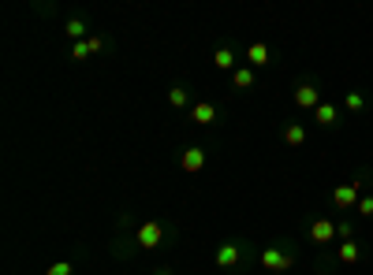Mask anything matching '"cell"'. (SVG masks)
Returning <instances> with one entry per match:
<instances>
[{"mask_svg": "<svg viewBox=\"0 0 373 275\" xmlns=\"http://www.w3.org/2000/svg\"><path fill=\"white\" fill-rule=\"evenodd\" d=\"M250 261H258V253H254L250 242H221L213 250V264L224 268V272H239V268H247Z\"/></svg>", "mask_w": 373, "mask_h": 275, "instance_id": "obj_1", "label": "cell"}, {"mask_svg": "<svg viewBox=\"0 0 373 275\" xmlns=\"http://www.w3.org/2000/svg\"><path fill=\"white\" fill-rule=\"evenodd\" d=\"M366 182H370V168H362L351 182H340V186L332 190V208H340L343 216H347L351 208H359V201H362V190H366Z\"/></svg>", "mask_w": 373, "mask_h": 275, "instance_id": "obj_2", "label": "cell"}, {"mask_svg": "<svg viewBox=\"0 0 373 275\" xmlns=\"http://www.w3.org/2000/svg\"><path fill=\"white\" fill-rule=\"evenodd\" d=\"M258 264L265 272H288V268H295V250L291 245H284V242H272V245H265V250L258 253Z\"/></svg>", "mask_w": 373, "mask_h": 275, "instance_id": "obj_3", "label": "cell"}, {"mask_svg": "<svg viewBox=\"0 0 373 275\" xmlns=\"http://www.w3.org/2000/svg\"><path fill=\"white\" fill-rule=\"evenodd\" d=\"M321 86H314V82H299L295 89H291V104L299 108V112H317V104H321Z\"/></svg>", "mask_w": 373, "mask_h": 275, "instance_id": "obj_4", "label": "cell"}, {"mask_svg": "<svg viewBox=\"0 0 373 275\" xmlns=\"http://www.w3.org/2000/svg\"><path fill=\"white\" fill-rule=\"evenodd\" d=\"M306 238H310L314 245L336 242V219H332V216H314L310 223H306Z\"/></svg>", "mask_w": 373, "mask_h": 275, "instance_id": "obj_5", "label": "cell"}, {"mask_svg": "<svg viewBox=\"0 0 373 275\" xmlns=\"http://www.w3.org/2000/svg\"><path fill=\"white\" fill-rule=\"evenodd\" d=\"M134 242H139L142 250H157V245L165 242V223H161V219H145L139 227V234H134Z\"/></svg>", "mask_w": 373, "mask_h": 275, "instance_id": "obj_6", "label": "cell"}, {"mask_svg": "<svg viewBox=\"0 0 373 275\" xmlns=\"http://www.w3.org/2000/svg\"><path fill=\"white\" fill-rule=\"evenodd\" d=\"M205 149H202V145H187V149H183V157H179V168H183L187 171V175H194V171H202L205 168Z\"/></svg>", "mask_w": 373, "mask_h": 275, "instance_id": "obj_7", "label": "cell"}, {"mask_svg": "<svg viewBox=\"0 0 373 275\" xmlns=\"http://www.w3.org/2000/svg\"><path fill=\"white\" fill-rule=\"evenodd\" d=\"M269 63H272V49H269V45H261V41H254L247 49V67L258 71V67H269Z\"/></svg>", "mask_w": 373, "mask_h": 275, "instance_id": "obj_8", "label": "cell"}, {"mask_svg": "<svg viewBox=\"0 0 373 275\" xmlns=\"http://www.w3.org/2000/svg\"><path fill=\"white\" fill-rule=\"evenodd\" d=\"M190 123H198V126L216 123V104H209V100H198V104H190Z\"/></svg>", "mask_w": 373, "mask_h": 275, "instance_id": "obj_9", "label": "cell"}, {"mask_svg": "<svg viewBox=\"0 0 373 275\" xmlns=\"http://www.w3.org/2000/svg\"><path fill=\"white\" fill-rule=\"evenodd\" d=\"M336 261H340V264H351V268H354V264L362 261V245H359V238H351V242H340V245H336Z\"/></svg>", "mask_w": 373, "mask_h": 275, "instance_id": "obj_10", "label": "cell"}, {"mask_svg": "<svg viewBox=\"0 0 373 275\" xmlns=\"http://www.w3.org/2000/svg\"><path fill=\"white\" fill-rule=\"evenodd\" d=\"M314 119L321 126H336V123H340V108H336L332 100H321V104H317V112H314Z\"/></svg>", "mask_w": 373, "mask_h": 275, "instance_id": "obj_11", "label": "cell"}, {"mask_svg": "<svg viewBox=\"0 0 373 275\" xmlns=\"http://www.w3.org/2000/svg\"><path fill=\"white\" fill-rule=\"evenodd\" d=\"M366 104H370V100H366L362 89H347V94H343V108H347L351 116H362V112H366Z\"/></svg>", "mask_w": 373, "mask_h": 275, "instance_id": "obj_12", "label": "cell"}, {"mask_svg": "<svg viewBox=\"0 0 373 275\" xmlns=\"http://www.w3.org/2000/svg\"><path fill=\"white\" fill-rule=\"evenodd\" d=\"M254 82H258V71L254 67H235L232 71V86L235 89H254Z\"/></svg>", "mask_w": 373, "mask_h": 275, "instance_id": "obj_13", "label": "cell"}, {"mask_svg": "<svg viewBox=\"0 0 373 275\" xmlns=\"http://www.w3.org/2000/svg\"><path fill=\"white\" fill-rule=\"evenodd\" d=\"M284 142L291 145V149H299V145H306V126H303V123H295V119H291V123L284 126Z\"/></svg>", "mask_w": 373, "mask_h": 275, "instance_id": "obj_14", "label": "cell"}, {"mask_svg": "<svg viewBox=\"0 0 373 275\" xmlns=\"http://www.w3.org/2000/svg\"><path fill=\"white\" fill-rule=\"evenodd\" d=\"M213 63H216L221 71H235V67H239V63H235V52L228 49V45H221V49L213 52Z\"/></svg>", "mask_w": 373, "mask_h": 275, "instance_id": "obj_15", "label": "cell"}, {"mask_svg": "<svg viewBox=\"0 0 373 275\" xmlns=\"http://www.w3.org/2000/svg\"><path fill=\"white\" fill-rule=\"evenodd\" d=\"M63 34H68L71 41H86L90 26H86V19H68V26H63Z\"/></svg>", "mask_w": 373, "mask_h": 275, "instance_id": "obj_16", "label": "cell"}, {"mask_svg": "<svg viewBox=\"0 0 373 275\" xmlns=\"http://www.w3.org/2000/svg\"><path fill=\"white\" fill-rule=\"evenodd\" d=\"M168 104H172V108H187V104H190L187 86H172V89H168Z\"/></svg>", "mask_w": 373, "mask_h": 275, "instance_id": "obj_17", "label": "cell"}, {"mask_svg": "<svg viewBox=\"0 0 373 275\" xmlns=\"http://www.w3.org/2000/svg\"><path fill=\"white\" fill-rule=\"evenodd\" d=\"M336 238H340V242H351V238H354L351 219H336Z\"/></svg>", "mask_w": 373, "mask_h": 275, "instance_id": "obj_18", "label": "cell"}, {"mask_svg": "<svg viewBox=\"0 0 373 275\" xmlns=\"http://www.w3.org/2000/svg\"><path fill=\"white\" fill-rule=\"evenodd\" d=\"M86 56H94V52H90V41H75V45H71V60H86Z\"/></svg>", "mask_w": 373, "mask_h": 275, "instance_id": "obj_19", "label": "cell"}, {"mask_svg": "<svg viewBox=\"0 0 373 275\" xmlns=\"http://www.w3.org/2000/svg\"><path fill=\"white\" fill-rule=\"evenodd\" d=\"M71 272H75V264H71V261H60V264H52L45 275H71Z\"/></svg>", "mask_w": 373, "mask_h": 275, "instance_id": "obj_20", "label": "cell"}, {"mask_svg": "<svg viewBox=\"0 0 373 275\" xmlns=\"http://www.w3.org/2000/svg\"><path fill=\"white\" fill-rule=\"evenodd\" d=\"M354 212H359V216H373V194H366V197H362Z\"/></svg>", "mask_w": 373, "mask_h": 275, "instance_id": "obj_21", "label": "cell"}, {"mask_svg": "<svg viewBox=\"0 0 373 275\" xmlns=\"http://www.w3.org/2000/svg\"><path fill=\"white\" fill-rule=\"evenodd\" d=\"M90 41V52H101L105 49V38H86Z\"/></svg>", "mask_w": 373, "mask_h": 275, "instance_id": "obj_22", "label": "cell"}, {"mask_svg": "<svg viewBox=\"0 0 373 275\" xmlns=\"http://www.w3.org/2000/svg\"><path fill=\"white\" fill-rule=\"evenodd\" d=\"M157 275H172V272H157Z\"/></svg>", "mask_w": 373, "mask_h": 275, "instance_id": "obj_23", "label": "cell"}]
</instances>
